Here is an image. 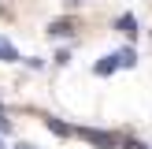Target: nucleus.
Returning a JSON list of instances; mask_svg holds the SVG:
<instances>
[{
  "label": "nucleus",
  "mask_w": 152,
  "mask_h": 149,
  "mask_svg": "<svg viewBox=\"0 0 152 149\" xmlns=\"http://www.w3.org/2000/svg\"><path fill=\"white\" fill-rule=\"evenodd\" d=\"M0 60H4V63H15V60H19V49H15L7 37H0Z\"/></svg>",
  "instance_id": "nucleus-6"
},
{
  "label": "nucleus",
  "mask_w": 152,
  "mask_h": 149,
  "mask_svg": "<svg viewBox=\"0 0 152 149\" xmlns=\"http://www.w3.org/2000/svg\"><path fill=\"white\" fill-rule=\"evenodd\" d=\"M74 134H78V138H86L89 145H96V149H115V145H119V134L96 131V127H74Z\"/></svg>",
  "instance_id": "nucleus-1"
},
{
  "label": "nucleus",
  "mask_w": 152,
  "mask_h": 149,
  "mask_svg": "<svg viewBox=\"0 0 152 149\" xmlns=\"http://www.w3.org/2000/svg\"><path fill=\"white\" fill-rule=\"evenodd\" d=\"M78 4H86V0H67V7H78Z\"/></svg>",
  "instance_id": "nucleus-12"
},
{
  "label": "nucleus",
  "mask_w": 152,
  "mask_h": 149,
  "mask_svg": "<svg viewBox=\"0 0 152 149\" xmlns=\"http://www.w3.org/2000/svg\"><path fill=\"white\" fill-rule=\"evenodd\" d=\"M123 149H152V145H141V142H123Z\"/></svg>",
  "instance_id": "nucleus-9"
},
{
  "label": "nucleus",
  "mask_w": 152,
  "mask_h": 149,
  "mask_svg": "<svg viewBox=\"0 0 152 149\" xmlns=\"http://www.w3.org/2000/svg\"><path fill=\"white\" fill-rule=\"evenodd\" d=\"M15 149H37V145H30V142H19V145H15Z\"/></svg>",
  "instance_id": "nucleus-11"
},
{
  "label": "nucleus",
  "mask_w": 152,
  "mask_h": 149,
  "mask_svg": "<svg viewBox=\"0 0 152 149\" xmlns=\"http://www.w3.org/2000/svg\"><path fill=\"white\" fill-rule=\"evenodd\" d=\"M48 34L52 37H71L74 34V19H52L48 22Z\"/></svg>",
  "instance_id": "nucleus-4"
},
{
  "label": "nucleus",
  "mask_w": 152,
  "mask_h": 149,
  "mask_svg": "<svg viewBox=\"0 0 152 149\" xmlns=\"http://www.w3.org/2000/svg\"><path fill=\"white\" fill-rule=\"evenodd\" d=\"M0 149H7V145H4V142H0Z\"/></svg>",
  "instance_id": "nucleus-13"
},
{
  "label": "nucleus",
  "mask_w": 152,
  "mask_h": 149,
  "mask_svg": "<svg viewBox=\"0 0 152 149\" xmlns=\"http://www.w3.org/2000/svg\"><path fill=\"white\" fill-rule=\"evenodd\" d=\"M119 67H123V63H119V56L111 52V56H100V60L93 63V74H100V78H104V74H115Z\"/></svg>",
  "instance_id": "nucleus-2"
},
{
  "label": "nucleus",
  "mask_w": 152,
  "mask_h": 149,
  "mask_svg": "<svg viewBox=\"0 0 152 149\" xmlns=\"http://www.w3.org/2000/svg\"><path fill=\"white\" fill-rule=\"evenodd\" d=\"M0 131H11V123H7V119H4V116H0Z\"/></svg>",
  "instance_id": "nucleus-10"
},
{
  "label": "nucleus",
  "mask_w": 152,
  "mask_h": 149,
  "mask_svg": "<svg viewBox=\"0 0 152 149\" xmlns=\"http://www.w3.org/2000/svg\"><path fill=\"white\" fill-rule=\"evenodd\" d=\"M56 63H59V67H67V63H71V52L59 49V52H56Z\"/></svg>",
  "instance_id": "nucleus-8"
},
{
  "label": "nucleus",
  "mask_w": 152,
  "mask_h": 149,
  "mask_svg": "<svg viewBox=\"0 0 152 149\" xmlns=\"http://www.w3.org/2000/svg\"><path fill=\"white\" fill-rule=\"evenodd\" d=\"M115 30H123L126 37H137V34H141V26H137V19H134L130 11H123V15H119V19H115Z\"/></svg>",
  "instance_id": "nucleus-3"
},
{
  "label": "nucleus",
  "mask_w": 152,
  "mask_h": 149,
  "mask_svg": "<svg viewBox=\"0 0 152 149\" xmlns=\"http://www.w3.org/2000/svg\"><path fill=\"white\" fill-rule=\"evenodd\" d=\"M45 127H48L52 134H59V138H71V134H74V127H67L63 119H56V116H52V119H45Z\"/></svg>",
  "instance_id": "nucleus-5"
},
{
  "label": "nucleus",
  "mask_w": 152,
  "mask_h": 149,
  "mask_svg": "<svg viewBox=\"0 0 152 149\" xmlns=\"http://www.w3.org/2000/svg\"><path fill=\"white\" fill-rule=\"evenodd\" d=\"M115 56H119V63H123V67H134V63H137V52H134L130 45H126V49H119Z\"/></svg>",
  "instance_id": "nucleus-7"
}]
</instances>
